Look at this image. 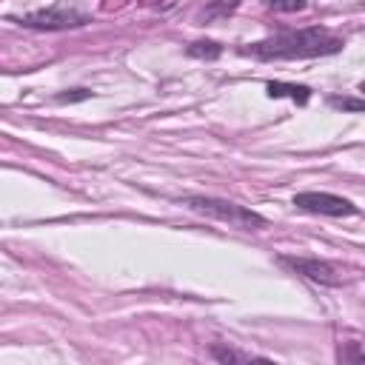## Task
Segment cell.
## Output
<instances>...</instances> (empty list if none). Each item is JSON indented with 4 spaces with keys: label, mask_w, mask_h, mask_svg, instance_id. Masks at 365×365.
I'll return each mask as SVG.
<instances>
[{
    "label": "cell",
    "mask_w": 365,
    "mask_h": 365,
    "mask_svg": "<svg viewBox=\"0 0 365 365\" xmlns=\"http://www.w3.org/2000/svg\"><path fill=\"white\" fill-rule=\"evenodd\" d=\"M345 46L342 37L331 34L325 26H305V29H282L265 40H257L245 48L257 60H305V57H325L336 54Z\"/></svg>",
    "instance_id": "obj_1"
},
{
    "label": "cell",
    "mask_w": 365,
    "mask_h": 365,
    "mask_svg": "<svg viewBox=\"0 0 365 365\" xmlns=\"http://www.w3.org/2000/svg\"><path fill=\"white\" fill-rule=\"evenodd\" d=\"M185 205H188L191 211L208 217V220L225 222V225L240 228V231H262V228H268V220H265L259 211H254V208H248V205H240V202H234V200L197 194V197H185Z\"/></svg>",
    "instance_id": "obj_2"
},
{
    "label": "cell",
    "mask_w": 365,
    "mask_h": 365,
    "mask_svg": "<svg viewBox=\"0 0 365 365\" xmlns=\"http://www.w3.org/2000/svg\"><path fill=\"white\" fill-rule=\"evenodd\" d=\"M17 20H20V26L37 29V31H66V29H80V26L91 23V11H86L80 6L54 3V6H43V9L26 11Z\"/></svg>",
    "instance_id": "obj_3"
},
{
    "label": "cell",
    "mask_w": 365,
    "mask_h": 365,
    "mask_svg": "<svg viewBox=\"0 0 365 365\" xmlns=\"http://www.w3.org/2000/svg\"><path fill=\"white\" fill-rule=\"evenodd\" d=\"M294 205L299 211H308V214H322V217H354L359 214V208L339 197V194H328V191H299L294 194Z\"/></svg>",
    "instance_id": "obj_4"
},
{
    "label": "cell",
    "mask_w": 365,
    "mask_h": 365,
    "mask_svg": "<svg viewBox=\"0 0 365 365\" xmlns=\"http://www.w3.org/2000/svg\"><path fill=\"white\" fill-rule=\"evenodd\" d=\"M279 265H285L288 271L311 279V282H319V285H328V288H336L342 285V277L336 274V268L325 259H317V257H294V254H279L277 257Z\"/></svg>",
    "instance_id": "obj_5"
},
{
    "label": "cell",
    "mask_w": 365,
    "mask_h": 365,
    "mask_svg": "<svg viewBox=\"0 0 365 365\" xmlns=\"http://www.w3.org/2000/svg\"><path fill=\"white\" fill-rule=\"evenodd\" d=\"M265 91H268V97H288V100H294L299 106H305L311 100V88L308 86H297V83L271 80V83H265Z\"/></svg>",
    "instance_id": "obj_6"
},
{
    "label": "cell",
    "mask_w": 365,
    "mask_h": 365,
    "mask_svg": "<svg viewBox=\"0 0 365 365\" xmlns=\"http://www.w3.org/2000/svg\"><path fill=\"white\" fill-rule=\"evenodd\" d=\"M185 54L188 57H200V60H217L222 54V46L214 43V40H197V43H191L185 48Z\"/></svg>",
    "instance_id": "obj_7"
},
{
    "label": "cell",
    "mask_w": 365,
    "mask_h": 365,
    "mask_svg": "<svg viewBox=\"0 0 365 365\" xmlns=\"http://www.w3.org/2000/svg\"><path fill=\"white\" fill-rule=\"evenodd\" d=\"M339 362L342 365H365V354H362V345L359 339H348L339 351Z\"/></svg>",
    "instance_id": "obj_8"
},
{
    "label": "cell",
    "mask_w": 365,
    "mask_h": 365,
    "mask_svg": "<svg viewBox=\"0 0 365 365\" xmlns=\"http://www.w3.org/2000/svg\"><path fill=\"white\" fill-rule=\"evenodd\" d=\"M211 354L222 362V365H245V356L240 354V351H234V348H228V345H220V342H214L211 345Z\"/></svg>",
    "instance_id": "obj_9"
},
{
    "label": "cell",
    "mask_w": 365,
    "mask_h": 365,
    "mask_svg": "<svg viewBox=\"0 0 365 365\" xmlns=\"http://www.w3.org/2000/svg\"><path fill=\"white\" fill-rule=\"evenodd\" d=\"M328 103H331L334 108L354 111V114H359V111L365 108V103H362V100H356V97H328Z\"/></svg>",
    "instance_id": "obj_10"
},
{
    "label": "cell",
    "mask_w": 365,
    "mask_h": 365,
    "mask_svg": "<svg viewBox=\"0 0 365 365\" xmlns=\"http://www.w3.org/2000/svg\"><path fill=\"white\" fill-rule=\"evenodd\" d=\"M91 91L88 88H71L66 94H57V103H77V100H88Z\"/></svg>",
    "instance_id": "obj_11"
},
{
    "label": "cell",
    "mask_w": 365,
    "mask_h": 365,
    "mask_svg": "<svg viewBox=\"0 0 365 365\" xmlns=\"http://www.w3.org/2000/svg\"><path fill=\"white\" fill-rule=\"evenodd\" d=\"M271 9L274 11H299V9H305V3H271Z\"/></svg>",
    "instance_id": "obj_12"
},
{
    "label": "cell",
    "mask_w": 365,
    "mask_h": 365,
    "mask_svg": "<svg viewBox=\"0 0 365 365\" xmlns=\"http://www.w3.org/2000/svg\"><path fill=\"white\" fill-rule=\"evenodd\" d=\"M245 365H279V362H274L268 356H251V359H245Z\"/></svg>",
    "instance_id": "obj_13"
}]
</instances>
